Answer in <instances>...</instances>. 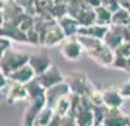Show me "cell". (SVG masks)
Wrapping results in <instances>:
<instances>
[{
  "instance_id": "cell-7",
  "label": "cell",
  "mask_w": 130,
  "mask_h": 126,
  "mask_svg": "<svg viewBox=\"0 0 130 126\" xmlns=\"http://www.w3.org/2000/svg\"><path fill=\"white\" fill-rule=\"evenodd\" d=\"M37 79H38V82H40L45 90H48V88H51L54 85H57V84H60V82L66 81L64 76H63V73H61V71H60L57 66H54V65L48 67L45 72L37 75Z\"/></svg>"
},
{
  "instance_id": "cell-33",
  "label": "cell",
  "mask_w": 130,
  "mask_h": 126,
  "mask_svg": "<svg viewBox=\"0 0 130 126\" xmlns=\"http://www.w3.org/2000/svg\"><path fill=\"white\" fill-rule=\"evenodd\" d=\"M98 126H105V125H104V123H102V125H98Z\"/></svg>"
},
{
  "instance_id": "cell-9",
  "label": "cell",
  "mask_w": 130,
  "mask_h": 126,
  "mask_svg": "<svg viewBox=\"0 0 130 126\" xmlns=\"http://www.w3.org/2000/svg\"><path fill=\"white\" fill-rule=\"evenodd\" d=\"M130 123L129 113H126L121 107L117 108H108L104 119L105 126H127Z\"/></svg>"
},
{
  "instance_id": "cell-24",
  "label": "cell",
  "mask_w": 130,
  "mask_h": 126,
  "mask_svg": "<svg viewBox=\"0 0 130 126\" xmlns=\"http://www.w3.org/2000/svg\"><path fill=\"white\" fill-rule=\"evenodd\" d=\"M108 111V107L101 104V106H94L92 107V113H94V126L102 125L104 119H105V114Z\"/></svg>"
},
{
  "instance_id": "cell-8",
  "label": "cell",
  "mask_w": 130,
  "mask_h": 126,
  "mask_svg": "<svg viewBox=\"0 0 130 126\" xmlns=\"http://www.w3.org/2000/svg\"><path fill=\"white\" fill-rule=\"evenodd\" d=\"M101 94H102L104 106H107L108 108H117V107H121L123 106L124 98L120 94L117 85H108L105 88H102L101 90Z\"/></svg>"
},
{
  "instance_id": "cell-32",
  "label": "cell",
  "mask_w": 130,
  "mask_h": 126,
  "mask_svg": "<svg viewBox=\"0 0 130 126\" xmlns=\"http://www.w3.org/2000/svg\"><path fill=\"white\" fill-rule=\"evenodd\" d=\"M127 72L130 73V57H127Z\"/></svg>"
},
{
  "instance_id": "cell-6",
  "label": "cell",
  "mask_w": 130,
  "mask_h": 126,
  "mask_svg": "<svg viewBox=\"0 0 130 126\" xmlns=\"http://www.w3.org/2000/svg\"><path fill=\"white\" fill-rule=\"evenodd\" d=\"M45 97L41 98H35V100H29L28 106L24 111V117H22V126H34L35 119L38 113L41 111V108L45 106Z\"/></svg>"
},
{
  "instance_id": "cell-18",
  "label": "cell",
  "mask_w": 130,
  "mask_h": 126,
  "mask_svg": "<svg viewBox=\"0 0 130 126\" xmlns=\"http://www.w3.org/2000/svg\"><path fill=\"white\" fill-rule=\"evenodd\" d=\"M25 87H26V92H28V98H29V100H35V98L45 97V88L38 82L37 76L32 79V81H29L28 84H25ZM29 100H28V101H29Z\"/></svg>"
},
{
  "instance_id": "cell-22",
  "label": "cell",
  "mask_w": 130,
  "mask_h": 126,
  "mask_svg": "<svg viewBox=\"0 0 130 126\" xmlns=\"http://www.w3.org/2000/svg\"><path fill=\"white\" fill-rule=\"evenodd\" d=\"M77 40L80 41L83 50H85V53H89V51H92L95 48H98L101 44L104 43L102 40H100V38L89 37V35H77Z\"/></svg>"
},
{
  "instance_id": "cell-5",
  "label": "cell",
  "mask_w": 130,
  "mask_h": 126,
  "mask_svg": "<svg viewBox=\"0 0 130 126\" xmlns=\"http://www.w3.org/2000/svg\"><path fill=\"white\" fill-rule=\"evenodd\" d=\"M86 54L94 60L96 65H100L102 67H111L114 56H116V51L108 47L105 43H102L98 48H95V50H92V51H89Z\"/></svg>"
},
{
  "instance_id": "cell-26",
  "label": "cell",
  "mask_w": 130,
  "mask_h": 126,
  "mask_svg": "<svg viewBox=\"0 0 130 126\" xmlns=\"http://www.w3.org/2000/svg\"><path fill=\"white\" fill-rule=\"evenodd\" d=\"M117 87H118V91H120V94H121V97H123L124 100H126V98H130V78L123 81V82L118 84Z\"/></svg>"
},
{
  "instance_id": "cell-28",
  "label": "cell",
  "mask_w": 130,
  "mask_h": 126,
  "mask_svg": "<svg viewBox=\"0 0 130 126\" xmlns=\"http://www.w3.org/2000/svg\"><path fill=\"white\" fill-rule=\"evenodd\" d=\"M114 51H116L117 54H120V56L130 57V41H123Z\"/></svg>"
},
{
  "instance_id": "cell-20",
  "label": "cell",
  "mask_w": 130,
  "mask_h": 126,
  "mask_svg": "<svg viewBox=\"0 0 130 126\" xmlns=\"http://www.w3.org/2000/svg\"><path fill=\"white\" fill-rule=\"evenodd\" d=\"M53 117H54V108L45 104V106L41 108V111L38 113V116H37L34 126H45L51 122Z\"/></svg>"
},
{
  "instance_id": "cell-1",
  "label": "cell",
  "mask_w": 130,
  "mask_h": 126,
  "mask_svg": "<svg viewBox=\"0 0 130 126\" xmlns=\"http://www.w3.org/2000/svg\"><path fill=\"white\" fill-rule=\"evenodd\" d=\"M29 62V53H24L16 48H9L7 51L2 54L0 59V71L5 75H10L13 71L19 69Z\"/></svg>"
},
{
  "instance_id": "cell-31",
  "label": "cell",
  "mask_w": 130,
  "mask_h": 126,
  "mask_svg": "<svg viewBox=\"0 0 130 126\" xmlns=\"http://www.w3.org/2000/svg\"><path fill=\"white\" fill-rule=\"evenodd\" d=\"M123 32H124V41H130V25L124 26Z\"/></svg>"
},
{
  "instance_id": "cell-14",
  "label": "cell",
  "mask_w": 130,
  "mask_h": 126,
  "mask_svg": "<svg viewBox=\"0 0 130 126\" xmlns=\"http://www.w3.org/2000/svg\"><path fill=\"white\" fill-rule=\"evenodd\" d=\"M9 76V79L10 81H13V82H18V84H28L29 81H32V79L37 76L35 71L31 67L29 63H26V65H24V66H21L19 69H16V71H13L10 75H7Z\"/></svg>"
},
{
  "instance_id": "cell-11",
  "label": "cell",
  "mask_w": 130,
  "mask_h": 126,
  "mask_svg": "<svg viewBox=\"0 0 130 126\" xmlns=\"http://www.w3.org/2000/svg\"><path fill=\"white\" fill-rule=\"evenodd\" d=\"M66 38L63 30L60 28L57 19H53L50 25H48L47 34H45V40H44V46L47 47H54L57 44H61V41Z\"/></svg>"
},
{
  "instance_id": "cell-27",
  "label": "cell",
  "mask_w": 130,
  "mask_h": 126,
  "mask_svg": "<svg viewBox=\"0 0 130 126\" xmlns=\"http://www.w3.org/2000/svg\"><path fill=\"white\" fill-rule=\"evenodd\" d=\"M101 6L107 7L108 10H111V12L114 13L116 10H118V9L121 7V5H120L118 0H101Z\"/></svg>"
},
{
  "instance_id": "cell-16",
  "label": "cell",
  "mask_w": 130,
  "mask_h": 126,
  "mask_svg": "<svg viewBox=\"0 0 130 126\" xmlns=\"http://www.w3.org/2000/svg\"><path fill=\"white\" fill-rule=\"evenodd\" d=\"M57 22H59L60 28L63 30L66 37H75L77 35V32H79V28H80V25L77 22V19H75L73 16L70 15H64V16H61V18L57 19Z\"/></svg>"
},
{
  "instance_id": "cell-35",
  "label": "cell",
  "mask_w": 130,
  "mask_h": 126,
  "mask_svg": "<svg viewBox=\"0 0 130 126\" xmlns=\"http://www.w3.org/2000/svg\"><path fill=\"white\" fill-rule=\"evenodd\" d=\"M127 126H130V123H129V125H127Z\"/></svg>"
},
{
  "instance_id": "cell-23",
  "label": "cell",
  "mask_w": 130,
  "mask_h": 126,
  "mask_svg": "<svg viewBox=\"0 0 130 126\" xmlns=\"http://www.w3.org/2000/svg\"><path fill=\"white\" fill-rule=\"evenodd\" d=\"M53 108H54V113L60 114L63 117L69 116V111H70V94L61 97L59 101L53 106Z\"/></svg>"
},
{
  "instance_id": "cell-29",
  "label": "cell",
  "mask_w": 130,
  "mask_h": 126,
  "mask_svg": "<svg viewBox=\"0 0 130 126\" xmlns=\"http://www.w3.org/2000/svg\"><path fill=\"white\" fill-rule=\"evenodd\" d=\"M9 48H12V40L7 38V37H3L0 38V53L3 54L5 51H7Z\"/></svg>"
},
{
  "instance_id": "cell-21",
  "label": "cell",
  "mask_w": 130,
  "mask_h": 126,
  "mask_svg": "<svg viewBox=\"0 0 130 126\" xmlns=\"http://www.w3.org/2000/svg\"><path fill=\"white\" fill-rule=\"evenodd\" d=\"M112 24L120 25V26H127L130 25V10L127 7H120L118 10L112 13Z\"/></svg>"
},
{
  "instance_id": "cell-10",
  "label": "cell",
  "mask_w": 130,
  "mask_h": 126,
  "mask_svg": "<svg viewBox=\"0 0 130 126\" xmlns=\"http://www.w3.org/2000/svg\"><path fill=\"white\" fill-rule=\"evenodd\" d=\"M70 92L72 91H70L69 84H67L66 81H63V82H60V84H57V85H54V87H51V88L45 90V103H47V106L53 107L61 97L69 95Z\"/></svg>"
},
{
  "instance_id": "cell-4",
  "label": "cell",
  "mask_w": 130,
  "mask_h": 126,
  "mask_svg": "<svg viewBox=\"0 0 130 126\" xmlns=\"http://www.w3.org/2000/svg\"><path fill=\"white\" fill-rule=\"evenodd\" d=\"M5 94V100L7 104H13V103H21V101H28V92H26V87L24 84H18L10 81L9 84L2 90Z\"/></svg>"
},
{
  "instance_id": "cell-3",
  "label": "cell",
  "mask_w": 130,
  "mask_h": 126,
  "mask_svg": "<svg viewBox=\"0 0 130 126\" xmlns=\"http://www.w3.org/2000/svg\"><path fill=\"white\" fill-rule=\"evenodd\" d=\"M83 47L80 41L77 40V35L75 37H66L64 40L60 44V53L64 57L66 60H70V62H75V60L80 59V56L83 54Z\"/></svg>"
},
{
  "instance_id": "cell-15",
  "label": "cell",
  "mask_w": 130,
  "mask_h": 126,
  "mask_svg": "<svg viewBox=\"0 0 130 126\" xmlns=\"http://www.w3.org/2000/svg\"><path fill=\"white\" fill-rule=\"evenodd\" d=\"M2 35L10 38L12 41L16 43H28V35L26 32L22 31L18 25L12 24H2Z\"/></svg>"
},
{
  "instance_id": "cell-12",
  "label": "cell",
  "mask_w": 130,
  "mask_h": 126,
  "mask_svg": "<svg viewBox=\"0 0 130 126\" xmlns=\"http://www.w3.org/2000/svg\"><path fill=\"white\" fill-rule=\"evenodd\" d=\"M123 28L124 26H120V25H114L111 24L108 26V30H107V34L104 37V40L102 41L105 43L107 46L112 50H116V48L124 41V32H123Z\"/></svg>"
},
{
  "instance_id": "cell-17",
  "label": "cell",
  "mask_w": 130,
  "mask_h": 126,
  "mask_svg": "<svg viewBox=\"0 0 130 126\" xmlns=\"http://www.w3.org/2000/svg\"><path fill=\"white\" fill-rule=\"evenodd\" d=\"M107 30H108V26L94 24V25H89V26H80L77 35H89V37H95V38L104 40V37L107 34Z\"/></svg>"
},
{
  "instance_id": "cell-2",
  "label": "cell",
  "mask_w": 130,
  "mask_h": 126,
  "mask_svg": "<svg viewBox=\"0 0 130 126\" xmlns=\"http://www.w3.org/2000/svg\"><path fill=\"white\" fill-rule=\"evenodd\" d=\"M66 82L69 84L72 92L79 94V95H86L88 97L89 94L96 88V87L88 79V76H86L85 73H82V72L70 73V75L66 78Z\"/></svg>"
},
{
  "instance_id": "cell-13",
  "label": "cell",
  "mask_w": 130,
  "mask_h": 126,
  "mask_svg": "<svg viewBox=\"0 0 130 126\" xmlns=\"http://www.w3.org/2000/svg\"><path fill=\"white\" fill-rule=\"evenodd\" d=\"M31 67L35 71L37 75L45 72L50 66H53V62H51V57L48 56L47 53H31L29 54V62Z\"/></svg>"
},
{
  "instance_id": "cell-25",
  "label": "cell",
  "mask_w": 130,
  "mask_h": 126,
  "mask_svg": "<svg viewBox=\"0 0 130 126\" xmlns=\"http://www.w3.org/2000/svg\"><path fill=\"white\" fill-rule=\"evenodd\" d=\"M111 67H114V69H120V71H126V72H127V57L120 56V54L116 53Z\"/></svg>"
},
{
  "instance_id": "cell-30",
  "label": "cell",
  "mask_w": 130,
  "mask_h": 126,
  "mask_svg": "<svg viewBox=\"0 0 130 126\" xmlns=\"http://www.w3.org/2000/svg\"><path fill=\"white\" fill-rule=\"evenodd\" d=\"M61 126H77V125H76V120H75V117H72V116H66L64 119H63Z\"/></svg>"
},
{
  "instance_id": "cell-19",
  "label": "cell",
  "mask_w": 130,
  "mask_h": 126,
  "mask_svg": "<svg viewBox=\"0 0 130 126\" xmlns=\"http://www.w3.org/2000/svg\"><path fill=\"white\" fill-rule=\"evenodd\" d=\"M95 24L104 25V26H110L112 24V12L108 10L104 6H96L95 7Z\"/></svg>"
},
{
  "instance_id": "cell-34",
  "label": "cell",
  "mask_w": 130,
  "mask_h": 126,
  "mask_svg": "<svg viewBox=\"0 0 130 126\" xmlns=\"http://www.w3.org/2000/svg\"><path fill=\"white\" fill-rule=\"evenodd\" d=\"M127 113H129V117H130V110H129V111H127Z\"/></svg>"
}]
</instances>
